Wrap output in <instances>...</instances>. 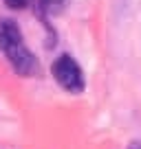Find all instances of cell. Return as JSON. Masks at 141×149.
I'll list each match as a JSON object with an SVG mask.
<instances>
[{
	"label": "cell",
	"mask_w": 141,
	"mask_h": 149,
	"mask_svg": "<svg viewBox=\"0 0 141 149\" xmlns=\"http://www.w3.org/2000/svg\"><path fill=\"white\" fill-rule=\"evenodd\" d=\"M5 5L9 9H27L31 5V0H5Z\"/></svg>",
	"instance_id": "obj_4"
},
{
	"label": "cell",
	"mask_w": 141,
	"mask_h": 149,
	"mask_svg": "<svg viewBox=\"0 0 141 149\" xmlns=\"http://www.w3.org/2000/svg\"><path fill=\"white\" fill-rule=\"evenodd\" d=\"M51 72L53 77H55V81L62 86L64 90H68V92H82L86 86L84 81V72H82L80 64H77L75 59L70 55H60L55 61H53L51 66Z\"/></svg>",
	"instance_id": "obj_2"
},
{
	"label": "cell",
	"mask_w": 141,
	"mask_h": 149,
	"mask_svg": "<svg viewBox=\"0 0 141 149\" xmlns=\"http://www.w3.org/2000/svg\"><path fill=\"white\" fill-rule=\"evenodd\" d=\"M0 51H2V55L7 57L11 68L20 77H31V74L38 72V68H40L38 59L27 48V44L22 40V33H20V26L11 18L0 20Z\"/></svg>",
	"instance_id": "obj_1"
},
{
	"label": "cell",
	"mask_w": 141,
	"mask_h": 149,
	"mask_svg": "<svg viewBox=\"0 0 141 149\" xmlns=\"http://www.w3.org/2000/svg\"><path fill=\"white\" fill-rule=\"evenodd\" d=\"M128 149H141V140H132V143L128 145Z\"/></svg>",
	"instance_id": "obj_5"
},
{
	"label": "cell",
	"mask_w": 141,
	"mask_h": 149,
	"mask_svg": "<svg viewBox=\"0 0 141 149\" xmlns=\"http://www.w3.org/2000/svg\"><path fill=\"white\" fill-rule=\"evenodd\" d=\"M62 2H64V0H38V9L42 11V13H49V11H55Z\"/></svg>",
	"instance_id": "obj_3"
}]
</instances>
